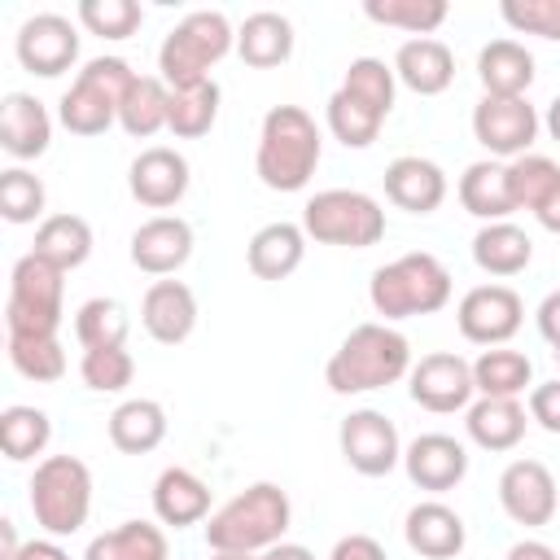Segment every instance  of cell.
<instances>
[{"instance_id":"cell-49","label":"cell","mask_w":560,"mask_h":560,"mask_svg":"<svg viewBox=\"0 0 560 560\" xmlns=\"http://www.w3.org/2000/svg\"><path fill=\"white\" fill-rule=\"evenodd\" d=\"M328 560H389V556H385V547L372 534H346V538L332 542Z\"/></svg>"},{"instance_id":"cell-43","label":"cell","mask_w":560,"mask_h":560,"mask_svg":"<svg viewBox=\"0 0 560 560\" xmlns=\"http://www.w3.org/2000/svg\"><path fill=\"white\" fill-rule=\"evenodd\" d=\"M381 122L372 109H363L354 96H346L341 88L328 96V131L346 144V149H368L376 136H381Z\"/></svg>"},{"instance_id":"cell-44","label":"cell","mask_w":560,"mask_h":560,"mask_svg":"<svg viewBox=\"0 0 560 560\" xmlns=\"http://www.w3.org/2000/svg\"><path fill=\"white\" fill-rule=\"evenodd\" d=\"M79 376L88 389L96 394H118L131 385L136 376V359L127 354V346H101V350H83V363H79Z\"/></svg>"},{"instance_id":"cell-52","label":"cell","mask_w":560,"mask_h":560,"mask_svg":"<svg viewBox=\"0 0 560 560\" xmlns=\"http://www.w3.org/2000/svg\"><path fill=\"white\" fill-rule=\"evenodd\" d=\"M13 560H70V551H66L57 538H31V542L18 547Z\"/></svg>"},{"instance_id":"cell-3","label":"cell","mask_w":560,"mask_h":560,"mask_svg":"<svg viewBox=\"0 0 560 560\" xmlns=\"http://www.w3.org/2000/svg\"><path fill=\"white\" fill-rule=\"evenodd\" d=\"M293 521L289 494L276 481H254L241 494H232L219 512H210L206 521V542L210 551H271L276 542H284V529Z\"/></svg>"},{"instance_id":"cell-33","label":"cell","mask_w":560,"mask_h":560,"mask_svg":"<svg viewBox=\"0 0 560 560\" xmlns=\"http://www.w3.org/2000/svg\"><path fill=\"white\" fill-rule=\"evenodd\" d=\"M166 556H171V542L153 521H122L96 534L83 551V560H166Z\"/></svg>"},{"instance_id":"cell-13","label":"cell","mask_w":560,"mask_h":560,"mask_svg":"<svg viewBox=\"0 0 560 560\" xmlns=\"http://www.w3.org/2000/svg\"><path fill=\"white\" fill-rule=\"evenodd\" d=\"M521 319H525V302L508 284H477L459 298V311H455V324H459L464 341H472V346L512 341Z\"/></svg>"},{"instance_id":"cell-10","label":"cell","mask_w":560,"mask_h":560,"mask_svg":"<svg viewBox=\"0 0 560 560\" xmlns=\"http://www.w3.org/2000/svg\"><path fill=\"white\" fill-rule=\"evenodd\" d=\"M472 136L490 158H525L538 140V109L525 96H481L472 109Z\"/></svg>"},{"instance_id":"cell-1","label":"cell","mask_w":560,"mask_h":560,"mask_svg":"<svg viewBox=\"0 0 560 560\" xmlns=\"http://www.w3.org/2000/svg\"><path fill=\"white\" fill-rule=\"evenodd\" d=\"M324 140L302 105H271L262 114L254 171L271 192H302L319 166Z\"/></svg>"},{"instance_id":"cell-29","label":"cell","mask_w":560,"mask_h":560,"mask_svg":"<svg viewBox=\"0 0 560 560\" xmlns=\"http://www.w3.org/2000/svg\"><path fill=\"white\" fill-rule=\"evenodd\" d=\"M459 206L481 223H503L516 210L508 188V162H472L459 175Z\"/></svg>"},{"instance_id":"cell-41","label":"cell","mask_w":560,"mask_h":560,"mask_svg":"<svg viewBox=\"0 0 560 560\" xmlns=\"http://www.w3.org/2000/svg\"><path fill=\"white\" fill-rule=\"evenodd\" d=\"M508 188L516 210H538L556 188H560V166L542 153H525L508 162Z\"/></svg>"},{"instance_id":"cell-25","label":"cell","mask_w":560,"mask_h":560,"mask_svg":"<svg viewBox=\"0 0 560 560\" xmlns=\"http://www.w3.org/2000/svg\"><path fill=\"white\" fill-rule=\"evenodd\" d=\"M153 512L162 525H197L210 516V486L188 468H162L153 481Z\"/></svg>"},{"instance_id":"cell-24","label":"cell","mask_w":560,"mask_h":560,"mask_svg":"<svg viewBox=\"0 0 560 560\" xmlns=\"http://www.w3.org/2000/svg\"><path fill=\"white\" fill-rule=\"evenodd\" d=\"M394 74L398 83H407L416 96H438L451 88L455 79V57L442 39H407L398 52H394Z\"/></svg>"},{"instance_id":"cell-53","label":"cell","mask_w":560,"mask_h":560,"mask_svg":"<svg viewBox=\"0 0 560 560\" xmlns=\"http://www.w3.org/2000/svg\"><path fill=\"white\" fill-rule=\"evenodd\" d=\"M534 219H538L547 232H556V236H560V188H556V192L534 210Z\"/></svg>"},{"instance_id":"cell-48","label":"cell","mask_w":560,"mask_h":560,"mask_svg":"<svg viewBox=\"0 0 560 560\" xmlns=\"http://www.w3.org/2000/svg\"><path fill=\"white\" fill-rule=\"evenodd\" d=\"M529 420L560 438V381H542L529 389Z\"/></svg>"},{"instance_id":"cell-55","label":"cell","mask_w":560,"mask_h":560,"mask_svg":"<svg viewBox=\"0 0 560 560\" xmlns=\"http://www.w3.org/2000/svg\"><path fill=\"white\" fill-rule=\"evenodd\" d=\"M18 534H13V521H0V560H13L18 556Z\"/></svg>"},{"instance_id":"cell-38","label":"cell","mask_w":560,"mask_h":560,"mask_svg":"<svg viewBox=\"0 0 560 560\" xmlns=\"http://www.w3.org/2000/svg\"><path fill=\"white\" fill-rule=\"evenodd\" d=\"M394 83H398L394 66H385L381 57H354V61L346 66L341 92L354 96V101H359L363 109H372L376 118H389V109H394Z\"/></svg>"},{"instance_id":"cell-9","label":"cell","mask_w":560,"mask_h":560,"mask_svg":"<svg viewBox=\"0 0 560 560\" xmlns=\"http://www.w3.org/2000/svg\"><path fill=\"white\" fill-rule=\"evenodd\" d=\"M302 232L319 245L368 249L385 236V210L359 188H324L302 206Z\"/></svg>"},{"instance_id":"cell-2","label":"cell","mask_w":560,"mask_h":560,"mask_svg":"<svg viewBox=\"0 0 560 560\" xmlns=\"http://www.w3.org/2000/svg\"><path fill=\"white\" fill-rule=\"evenodd\" d=\"M411 372V341L389 324H359L332 350L324 381L332 394H368Z\"/></svg>"},{"instance_id":"cell-42","label":"cell","mask_w":560,"mask_h":560,"mask_svg":"<svg viewBox=\"0 0 560 560\" xmlns=\"http://www.w3.org/2000/svg\"><path fill=\"white\" fill-rule=\"evenodd\" d=\"M4 350H9L13 372H22L35 385H48V381L66 376V350H61L57 337H9Z\"/></svg>"},{"instance_id":"cell-7","label":"cell","mask_w":560,"mask_h":560,"mask_svg":"<svg viewBox=\"0 0 560 560\" xmlns=\"http://www.w3.org/2000/svg\"><path fill=\"white\" fill-rule=\"evenodd\" d=\"M66 315V271L44 262L39 254H22L9 276L4 328L9 337H57Z\"/></svg>"},{"instance_id":"cell-54","label":"cell","mask_w":560,"mask_h":560,"mask_svg":"<svg viewBox=\"0 0 560 560\" xmlns=\"http://www.w3.org/2000/svg\"><path fill=\"white\" fill-rule=\"evenodd\" d=\"M262 560H315V551L302 542H276L271 551H262Z\"/></svg>"},{"instance_id":"cell-57","label":"cell","mask_w":560,"mask_h":560,"mask_svg":"<svg viewBox=\"0 0 560 560\" xmlns=\"http://www.w3.org/2000/svg\"><path fill=\"white\" fill-rule=\"evenodd\" d=\"M210 560H262V556H249V551H210Z\"/></svg>"},{"instance_id":"cell-56","label":"cell","mask_w":560,"mask_h":560,"mask_svg":"<svg viewBox=\"0 0 560 560\" xmlns=\"http://www.w3.org/2000/svg\"><path fill=\"white\" fill-rule=\"evenodd\" d=\"M542 122H547V131H551V140L560 144V96H556V101L547 105V118H542Z\"/></svg>"},{"instance_id":"cell-32","label":"cell","mask_w":560,"mask_h":560,"mask_svg":"<svg viewBox=\"0 0 560 560\" xmlns=\"http://www.w3.org/2000/svg\"><path fill=\"white\" fill-rule=\"evenodd\" d=\"M534 258V241L525 236V228L516 223H481V232L472 236V262L486 276H516L525 271Z\"/></svg>"},{"instance_id":"cell-17","label":"cell","mask_w":560,"mask_h":560,"mask_svg":"<svg viewBox=\"0 0 560 560\" xmlns=\"http://www.w3.org/2000/svg\"><path fill=\"white\" fill-rule=\"evenodd\" d=\"M402 468L411 477V486L429 490V494H442V490H455L468 472V451L464 442H455L451 433H420L407 451H402Z\"/></svg>"},{"instance_id":"cell-4","label":"cell","mask_w":560,"mask_h":560,"mask_svg":"<svg viewBox=\"0 0 560 560\" xmlns=\"http://www.w3.org/2000/svg\"><path fill=\"white\" fill-rule=\"evenodd\" d=\"M372 311L389 319H411V315H433L451 302V271L442 267V258L433 254H402L385 267L372 271L368 284Z\"/></svg>"},{"instance_id":"cell-23","label":"cell","mask_w":560,"mask_h":560,"mask_svg":"<svg viewBox=\"0 0 560 560\" xmlns=\"http://www.w3.org/2000/svg\"><path fill=\"white\" fill-rule=\"evenodd\" d=\"M302 254H306V232L298 223H284V219L258 228L249 236V245H245V262H249V271L258 280H284V276H293L302 267Z\"/></svg>"},{"instance_id":"cell-36","label":"cell","mask_w":560,"mask_h":560,"mask_svg":"<svg viewBox=\"0 0 560 560\" xmlns=\"http://www.w3.org/2000/svg\"><path fill=\"white\" fill-rule=\"evenodd\" d=\"M52 438V420L48 411L39 407H26V402H13L0 411V451L4 459L22 464V459H35Z\"/></svg>"},{"instance_id":"cell-20","label":"cell","mask_w":560,"mask_h":560,"mask_svg":"<svg viewBox=\"0 0 560 560\" xmlns=\"http://www.w3.org/2000/svg\"><path fill=\"white\" fill-rule=\"evenodd\" d=\"M402 538L424 560H455L468 542V529H464V516L455 508H446L442 499H424L407 512Z\"/></svg>"},{"instance_id":"cell-51","label":"cell","mask_w":560,"mask_h":560,"mask_svg":"<svg viewBox=\"0 0 560 560\" xmlns=\"http://www.w3.org/2000/svg\"><path fill=\"white\" fill-rule=\"evenodd\" d=\"M503 560H560V551L551 542H542V538H521V542H512L503 551Z\"/></svg>"},{"instance_id":"cell-28","label":"cell","mask_w":560,"mask_h":560,"mask_svg":"<svg viewBox=\"0 0 560 560\" xmlns=\"http://www.w3.org/2000/svg\"><path fill=\"white\" fill-rule=\"evenodd\" d=\"M525 424L529 411L521 407V398H477L464 416V429L481 451H512L525 438Z\"/></svg>"},{"instance_id":"cell-34","label":"cell","mask_w":560,"mask_h":560,"mask_svg":"<svg viewBox=\"0 0 560 560\" xmlns=\"http://www.w3.org/2000/svg\"><path fill=\"white\" fill-rule=\"evenodd\" d=\"M534 381V363L521 350L508 346H490L472 359V385L481 398H521Z\"/></svg>"},{"instance_id":"cell-50","label":"cell","mask_w":560,"mask_h":560,"mask_svg":"<svg viewBox=\"0 0 560 560\" xmlns=\"http://www.w3.org/2000/svg\"><path fill=\"white\" fill-rule=\"evenodd\" d=\"M538 332L560 350V289L538 302Z\"/></svg>"},{"instance_id":"cell-58","label":"cell","mask_w":560,"mask_h":560,"mask_svg":"<svg viewBox=\"0 0 560 560\" xmlns=\"http://www.w3.org/2000/svg\"><path fill=\"white\" fill-rule=\"evenodd\" d=\"M556 359H560V350H556Z\"/></svg>"},{"instance_id":"cell-16","label":"cell","mask_w":560,"mask_h":560,"mask_svg":"<svg viewBox=\"0 0 560 560\" xmlns=\"http://www.w3.org/2000/svg\"><path fill=\"white\" fill-rule=\"evenodd\" d=\"M192 258V228L179 214H153L131 232V262L144 276H171Z\"/></svg>"},{"instance_id":"cell-5","label":"cell","mask_w":560,"mask_h":560,"mask_svg":"<svg viewBox=\"0 0 560 560\" xmlns=\"http://www.w3.org/2000/svg\"><path fill=\"white\" fill-rule=\"evenodd\" d=\"M236 48V31L219 9H197L184 22H175L158 48V70L166 88H192L210 79V66H219Z\"/></svg>"},{"instance_id":"cell-19","label":"cell","mask_w":560,"mask_h":560,"mask_svg":"<svg viewBox=\"0 0 560 560\" xmlns=\"http://www.w3.org/2000/svg\"><path fill=\"white\" fill-rule=\"evenodd\" d=\"M140 324L162 346L188 341L192 328H197V298H192V289L184 280H153L144 289V302H140Z\"/></svg>"},{"instance_id":"cell-11","label":"cell","mask_w":560,"mask_h":560,"mask_svg":"<svg viewBox=\"0 0 560 560\" xmlns=\"http://www.w3.org/2000/svg\"><path fill=\"white\" fill-rule=\"evenodd\" d=\"M407 394H411L416 407L438 411V416H446V411H468V407H472V394H477V385H472V363L459 359V354H451V350L424 354V359L411 363V372H407Z\"/></svg>"},{"instance_id":"cell-26","label":"cell","mask_w":560,"mask_h":560,"mask_svg":"<svg viewBox=\"0 0 560 560\" xmlns=\"http://www.w3.org/2000/svg\"><path fill=\"white\" fill-rule=\"evenodd\" d=\"M477 79L486 96H525L534 83V52L516 39H490L477 52Z\"/></svg>"},{"instance_id":"cell-15","label":"cell","mask_w":560,"mask_h":560,"mask_svg":"<svg viewBox=\"0 0 560 560\" xmlns=\"http://www.w3.org/2000/svg\"><path fill=\"white\" fill-rule=\"evenodd\" d=\"M499 503L516 525H547L560 508L551 468L542 459H512L499 472Z\"/></svg>"},{"instance_id":"cell-40","label":"cell","mask_w":560,"mask_h":560,"mask_svg":"<svg viewBox=\"0 0 560 560\" xmlns=\"http://www.w3.org/2000/svg\"><path fill=\"white\" fill-rule=\"evenodd\" d=\"M363 13L381 26H394V31H411L416 39H429L442 22H446V4L442 0H368Z\"/></svg>"},{"instance_id":"cell-46","label":"cell","mask_w":560,"mask_h":560,"mask_svg":"<svg viewBox=\"0 0 560 560\" xmlns=\"http://www.w3.org/2000/svg\"><path fill=\"white\" fill-rule=\"evenodd\" d=\"M44 201H48V192H44L39 175H31L22 166L0 175V214L9 223H35L44 214Z\"/></svg>"},{"instance_id":"cell-6","label":"cell","mask_w":560,"mask_h":560,"mask_svg":"<svg viewBox=\"0 0 560 560\" xmlns=\"http://www.w3.org/2000/svg\"><path fill=\"white\" fill-rule=\"evenodd\" d=\"M31 512L48 538H70L92 512V472L74 455H48L31 477Z\"/></svg>"},{"instance_id":"cell-45","label":"cell","mask_w":560,"mask_h":560,"mask_svg":"<svg viewBox=\"0 0 560 560\" xmlns=\"http://www.w3.org/2000/svg\"><path fill=\"white\" fill-rule=\"evenodd\" d=\"M79 22H83V31L101 35V39H127V35L140 31L144 13H140L136 0H83Z\"/></svg>"},{"instance_id":"cell-21","label":"cell","mask_w":560,"mask_h":560,"mask_svg":"<svg viewBox=\"0 0 560 560\" xmlns=\"http://www.w3.org/2000/svg\"><path fill=\"white\" fill-rule=\"evenodd\" d=\"M385 197L407 214H433L446 201V175L438 162L420 153H402L385 166Z\"/></svg>"},{"instance_id":"cell-35","label":"cell","mask_w":560,"mask_h":560,"mask_svg":"<svg viewBox=\"0 0 560 560\" xmlns=\"http://www.w3.org/2000/svg\"><path fill=\"white\" fill-rule=\"evenodd\" d=\"M166 118H171V88L162 83V74H136V83L127 88L122 109H118L122 131L136 140H149L166 127Z\"/></svg>"},{"instance_id":"cell-37","label":"cell","mask_w":560,"mask_h":560,"mask_svg":"<svg viewBox=\"0 0 560 560\" xmlns=\"http://www.w3.org/2000/svg\"><path fill=\"white\" fill-rule=\"evenodd\" d=\"M214 118H219V83L214 79L192 83V88H171V118H166L171 136L197 140L214 127Z\"/></svg>"},{"instance_id":"cell-39","label":"cell","mask_w":560,"mask_h":560,"mask_svg":"<svg viewBox=\"0 0 560 560\" xmlns=\"http://www.w3.org/2000/svg\"><path fill=\"white\" fill-rule=\"evenodd\" d=\"M131 319L122 311V302L114 298H88L74 311V337L83 350H101V346H127Z\"/></svg>"},{"instance_id":"cell-8","label":"cell","mask_w":560,"mask_h":560,"mask_svg":"<svg viewBox=\"0 0 560 560\" xmlns=\"http://www.w3.org/2000/svg\"><path fill=\"white\" fill-rule=\"evenodd\" d=\"M131 83H136V70L122 57H92L74 74V83L66 88V96L57 105L61 127L74 136L109 131V122H118V109H122V96Z\"/></svg>"},{"instance_id":"cell-31","label":"cell","mask_w":560,"mask_h":560,"mask_svg":"<svg viewBox=\"0 0 560 560\" xmlns=\"http://www.w3.org/2000/svg\"><path fill=\"white\" fill-rule=\"evenodd\" d=\"M44 262H52L57 271H74L92 258V228L83 214H48L35 228V249Z\"/></svg>"},{"instance_id":"cell-14","label":"cell","mask_w":560,"mask_h":560,"mask_svg":"<svg viewBox=\"0 0 560 560\" xmlns=\"http://www.w3.org/2000/svg\"><path fill=\"white\" fill-rule=\"evenodd\" d=\"M13 52H18L22 70H31L39 79H57L79 61V31L61 13H35L18 26Z\"/></svg>"},{"instance_id":"cell-47","label":"cell","mask_w":560,"mask_h":560,"mask_svg":"<svg viewBox=\"0 0 560 560\" xmlns=\"http://www.w3.org/2000/svg\"><path fill=\"white\" fill-rule=\"evenodd\" d=\"M503 22L521 35L538 39H560V0H503L499 4Z\"/></svg>"},{"instance_id":"cell-18","label":"cell","mask_w":560,"mask_h":560,"mask_svg":"<svg viewBox=\"0 0 560 560\" xmlns=\"http://www.w3.org/2000/svg\"><path fill=\"white\" fill-rule=\"evenodd\" d=\"M127 188H131V197H136L140 206H149V210H171V206L188 192V162H184V153H175V149H166V144L144 149V153L131 162V171H127Z\"/></svg>"},{"instance_id":"cell-12","label":"cell","mask_w":560,"mask_h":560,"mask_svg":"<svg viewBox=\"0 0 560 560\" xmlns=\"http://www.w3.org/2000/svg\"><path fill=\"white\" fill-rule=\"evenodd\" d=\"M337 442H341V455L346 464L359 472V477H385L402 464V442H398V429L385 411H350L337 429Z\"/></svg>"},{"instance_id":"cell-22","label":"cell","mask_w":560,"mask_h":560,"mask_svg":"<svg viewBox=\"0 0 560 560\" xmlns=\"http://www.w3.org/2000/svg\"><path fill=\"white\" fill-rule=\"evenodd\" d=\"M48 140H52V118L44 109V101L26 96V92H9L0 101V144L9 158L18 162H31L39 153H48Z\"/></svg>"},{"instance_id":"cell-27","label":"cell","mask_w":560,"mask_h":560,"mask_svg":"<svg viewBox=\"0 0 560 560\" xmlns=\"http://www.w3.org/2000/svg\"><path fill=\"white\" fill-rule=\"evenodd\" d=\"M236 52L245 66L254 70H271V66H284L293 57V22L284 13H249L236 31Z\"/></svg>"},{"instance_id":"cell-30","label":"cell","mask_w":560,"mask_h":560,"mask_svg":"<svg viewBox=\"0 0 560 560\" xmlns=\"http://www.w3.org/2000/svg\"><path fill=\"white\" fill-rule=\"evenodd\" d=\"M166 438V407L153 398H127L109 411V442L122 455H149Z\"/></svg>"}]
</instances>
